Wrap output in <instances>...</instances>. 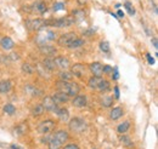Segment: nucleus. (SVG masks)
<instances>
[{
  "mask_svg": "<svg viewBox=\"0 0 158 149\" xmlns=\"http://www.w3.org/2000/svg\"><path fill=\"white\" fill-rule=\"evenodd\" d=\"M119 139H120V143H122L123 146H125V147H133V146H134L133 142H131V139H130V137H128V136H125V135H122Z\"/></svg>",
  "mask_w": 158,
  "mask_h": 149,
  "instance_id": "obj_30",
  "label": "nucleus"
},
{
  "mask_svg": "<svg viewBox=\"0 0 158 149\" xmlns=\"http://www.w3.org/2000/svg\"><path fill=\"white\" fill-rule=\"evenodd\" d=\"M72 78H73V75H72L71 72H68V70H62V72L60 73V79H61L62 81H71Z\"/></svg>",
  "mask_w": 158,
  "mask_h": 149,
  "instance_id": "obj_28",
  "label": "nucleus"
},
{
  "mask_svg": "<svg viewBox=\"0 0 158 149\" xmlns=\"http://www.w3.org/2000/svg\"><path fill=\"white\" fill-rule=\"evenodd\" d=\"M62 9H64V4H62V2H57V4L54 5V10L55 11H59V10H62Z\"/></svg>",
  "mask_w": 158,
  "mask_h": 149,
  "instance_id": "obj_39",
  "label": "nucleus"
},
{
  "mask_svg": "<svg viewBox=\"0 0 158 149\" xmlns=\"http://www.w3.org/2000/svg\"><path fill=\"white\" fill-rule=\"evenodd\" d=\"M54 62L56 64V68H60L62 70H66L69 67V59L67 57L63 56H57L54 58Z\"/></svg>",
  "mask_w": 158,
  "mask_h": 149,
  "instance_id": "obj_8",
  "label": "nucleus"
},
{
  "mask_svg": "<svg viewBox=\"0 0 158 149\" xmlns=\"http://www.w3.org/2000/svg\"><path fill=\"white\" fill-rule=\"evenodd\" d=\"M101 104L105 107V108H108L113 104V97L112 96H103L101 98Z\"/></svg>",
  "mask_w": 158,
  "mask_h": 149,
  "instance_id": "obj_24",
  "label": "nucleus"
},
{
  "mask_svg": "<svg viewBox=\"0 0 158 149\" xmlns=\"http://www.w3.org/2000/svg\"><path fill=\"white\" fill-rule=\"evenodd\" d=\"M55 126H56V124H55V121L54 120H45V121H43V123H40L39 126H38V132L41 133V135H48V133H50V132H52V131L55 130Z\"/></svg>",
  "mask_w": 158,
  "mask_h": 149,
  "instance_id": "obj_3",
  "label": "nucleus"
},
{
  "mask_svg": "<svg viewBox=\"0 0 158 149\" xmlns=\"http://www.w3.org/2000/svg\"><path fill=\"white\" fill-rule=\"evenodd\" d=\"M26 26L28 27L29 30H40L43 27L46 26V21L41 18H35V19H32V21H27Z\"/></svg>",
  "mask_w": 158,
  "mask_h": 149,
  "instance_id": "obj_7",
  "label": "nucleus"
},
{
  "mask_svg": "<svg viewBox=\"0 0 158 149\" xmlns=\"http://www.w3.org/2000/svg\"><path fill=\"white\" fill-rule=\"evenodd\" d=\"M114 92H116V98H119V91H118V87H117V86L114 87Z\"/></svg>",
  "mask_w": 158,
  "mask_h": 149,
  "instance_id": "obj_48",
  "label": "nucleus"
},
{
  "mask_svg": "<svg viewBox=\"0 0 158 149\" xmlns=\"http://www.w3.org/2000/svg\"><path fill=\"white\" fill-rule=\"evenodd\" d=\"M117 14H118V16L119 17H123V16H124V14H123V11H120V10H119L118 12H117Z\"/></svg>",
  "mask_w": 158,
  "mask_h": 149,
  "instance_id": "obj_50",
  "label": "nucleus"
},
{
  "mask_svg": "<svg viewBox=\"0 0 158 149\" xmlns=\"http://www.w3.org/2000/svg\"><path fill=\"white\" fill-rule=\"evenodd\" d=\"M100 80H101V78H99V76H91V78L89 79V81H88L89 87H90V89H98Z\"/></svg>",
  "mask_w": 158,
  "mask_h": 149,
  "instance_id": "obj_26",
  "label": "nucleus"
},
{
  "mask_svg": "<svg viewBox=\"0 0 158 149\" xmlns=\"http://www.w3.org/2000/svg\"><path fill=\"white\" fill-rule=\"evenodd\" d=\"M74 23H76V21L72 16H66V17H62V18L54 21V23H51V24L56 28H68V27L73 26Z\"/></svg>",
  "mask_w": 158,
  "mask_h": 149,
  "instance_id": "obj_5",
  "label": "nucleus"
},
{
  "mask_svg": "<svg viewBox=\"0 0 158 149\" xmlns=\"http://www.w3.org/2000/svg\"><path fill=\"white\" fill-rule=\"evenodd\" d=\"M63 149H79V147L74 143H69V144H66Z\"/></svg>",
  "mask_w": 158,
  "mask_h": 149,
  "instance_id": "obj_40",
  "label": "nucleus"
},
{
  "mask_svg": "<svg viewBox=\"0 0 158 149\" xmlns=\"http://www.w3.org/2000/svg\"><path fill=\"white\" fill-rule=\"evenodd\" d=\"M12 85L10 80H0V93H7L10 92Z\"/></svg>",
  "mask_w": 158,
  "mask_h": 149,
  "instance_id": "obj_19",
  "label": "nucleus"
},
{
  "mask_svg": "<svg viewBox=\"0 0 158 149\" xmlns=\"http://www.w3.org/2000/svg\"><path fill=\"white\" fill-rule=\"evenodd\" d=\"M152 44H153V46H155V47H156V49H157V38H153V39H152Z\"/></svg>",
  "mask_w": 158,
  "mask_h": 149,
  "instance_id": "obj_46",
  "label": "nucleus"
},
{
  "mask_svg": "<svg viewBox=\"0 0 158 149\" xmlns=\"http://www.w3.org/2000/svg\"><path fill=\"white\" fill-rule=\"evenodd\" d=\"M118 76H119L118 70H117V69H114V75H113V79H114V80H117V79H118Z\"/></svg>",
  "mask_w": 158,
  "mask_h": 149,
  "instance_id": "obj_47",
  "label": "nucleus"
},
{
  "mask_svg": "<svg viewBox=\"0 0 158 149\" xmlns=\"http://www.w3.org/2000/svg\"><path fill=\"white\" fill-rule=\"evenodd\" d=\"M72 17L74 18V21H81V19L85 17V14L81 10H74L72 12Z\"/></svg>",
  "mask_w": 158,
  "mask_h": 149,
  "instance_id": "obj_34",
  "label": "nucleus"
},
{
  "mask_svg": "<svg viewBox=\"0 0 158 149\" xmlns=\"http://www.w3.org/2000/svg\"><path fill=\"white\" fill-rule=\"evenodd\" d=\"M6 61H9V57L0 55V63H6Z\"/></svg>",
  "mask_w": 158,
  "mask_h": 149,
  "instance_id": "obj_42",
  "label": "nucleus"
},
{
  "mask_svg": "<svg viewBox=\"0 0 158 149\" xmlns=\"http://www.w3.org/2000/svg\"><path fill=\"white\" fill-rule=\"evenodd\" d=\"M94 32H95L94 29H89V30H86V32H85V35H93V34H94Z\"/></svg>",
  "mask_w": 158,
  "mask_h": 149,
  "instance_id": "obj_44",
  "label": "nucleus"
},
{
  "mask_svg": "<svg viewBox=\"0 0 158 149\" xmlns=\"http://www.w3.org/2000/svg\"><path fill=\"white\" fill-rule=\"evenodd\" d=\"M77 34L76 33H73V32H69V33H64V34H62L61 37L59 38V40H57V42H59V45L61 46H66V47H69V45L77 39Z\"/></svg>",
  "mask_w": 158,
  "mask_h": 149,
  "instance_id": "obj_4",
  "label": "nucleus"
},
{
  "mask_svg": "<svg viewBox=\"0 0 158 149\" xmlns=\"http://www.w3.org/2000/svg\"><path fill=\"white\" fill-rule=\"evenodd\" d=\"M68 127H69V130L76 132V133H80V132H84L86 130V123L80 118H73L72 120H69Z\"/></svg>",
  "mask_w": 158,
  "mask_h": 149,
  "instance_id": "obj_2",
  "label": "nucleus"
},
{
  "mask_svg": "<svg viewBox=\"0 0 158 149\" xmlns=\"http://www.w3.org/2000/svg\"><path fill=\"white\" fill-rule=\"evenodd\" d=\"M51 98L55 101V103H66V102H68V96L64 95L63 92H56Z\"/></svg>",
  "mask_w": 158,
  "mask_h": 149,
  "instance_id": "obj_20",
  "label": "nucleus"
},
{
  "mask_svg": "<svg viewBox=\"0 0 158 149\" xmlns=\"http://www.w3.org/2000/svg\"><path fill=\"white\" fill-rule=\"evenodd\" d=\"M52 137H54L55 139H57L61 144H63L64 142H67V141L69 139V135H68V132H67V131H63V130L56 131L55 135H54Z\"/></svg>",
  "mask_w": 158,
  "mask_h": 149,
  "instance_id": "obj_14",
  "label": "nucleus"
},
{
  "mask_svg": "<svg viewBox=\"0 0 158 149\" xmlns=\"http://www.w3.org/2000/svg\"><path fill=\"white\" fill-rule=\"evenodd\" d=\"M57 116H59L60 120H62V121H67L68 119H69V112H68V109H66V108H61L57 111Z\"/></svg>",
  "mask_w": 158,
  "mask_h": 149,
  "instance_id": "obj_22",
  "label": "nucleus"
},
{
  "mask_svg": "<svg viewBox=\"0 0 158 149\" xmlns=\"http://www.w3.org/2000/svg\"><path fill=\"white\" fill-rule=\"evenodd\" d=\"M49 149H61L62 147V144L60 143L57 139H55L54 137L52 138H50V141H49Z\"/></svg>",
  "mask_w": 158,
  "mask_h": 149,
  "instance_id": "obj_31",
  "label": "nucleus"
},
{
  "mask_svg": "<svg viewBox=\"0 0 158 149\" xmlns=\"http://www.w3.org/2000/svg\"><path fill=\"white\" fill-rule=\"evenodd\" d=\"M7 57H9V61H11V62L15 61V59H19V58H20V56H19L16 52H11Z\"/></svg>",
  "mask_w": 158,
  "mask_h": 149,
  "instance_id": "obj_38",
  "label": "nucleus"
},
{
  "mask_svg": "<svg viewBox=\"0 0 158 149\" xmlns=\"http://www.w3.org/2000/svg\"><path fill=\"white\" fill-rule=\"evenodd\" d=\"M123 109L120 108V107H116V108H113L111 112H110V119L111 120H118L119 118H122L123 116Z\"/></svg>",
  "mask_w": 158,
  "mask_h": 149,
  "instance_id": "obj_18",
  "label": "nucleus"
},
{
  "mask_svg": "<svg viewBox=\"0 0 158 149\" xmlns=\"http://www.w3.org/2000/svg\"><path fill=\"white\" fill-rule=\"evenodd\" d=\"M89 69L90 72L93 73V76H101L103 74V66L100 63V62H94L89 66Z\"/></svg>",
  "mask_w": 158,
  "mask_h": 149,
  "instance_id": "obj_9",
  "label": "nucleus"
},
{
  "mask_svg": "<svg viewBox=\"0 0 158 149\" xmlns=\"http://www.w3.org/2000/svg\"><path fill=\"white\" fill-rule=\"evenodd\" d=\"M24 90H26V92L28 93V95H32V96H39V95H41V91H40L39 89H37L34 86H31V85H27L24 87Z\"/></svg>",
  "mask_w": 158,
  "mask_h": 149,
  "instance_id": "obj_25",
  "label": "nucleus"
},
{
  "mask_svg": "<svg viewBox=\"0 0 158 149\" xmlns=\"http://www.w3.org/2000/svg\"><path fill=\"white\" fill-rule=\"evenodd\" d=\"M49 141H50L49 137H43L41 138V143H49Z\"/></svg>",
  "mask_w": 158,
  "mask_h": 149,
  "instance_id": "obj_45",
  "label": "nucleus"
},
{
  "mask_svg": "<svg viewBox=\"0 0 158 149\" xmlns=\"http://www.w3.org/2000/svg\"><path fill=\"white\" fill-rule=\"evenodd\" d=\"M33 9H34L37 12H39V14H45L46 10H48V6H46V4H45L44 1H38V2H35V4L33 5Z\"/></svg>",
  "mask_w": 158,
  "mask_h": 149,
  "instance_id": "obj_21",
  "label": "nucleus"
},
{
  "mask_svg": "<svg viewBox=\"0 0 158 149\" xmlns=\"http://www.w3.org/2000/svg\"><path fill=\"white\" fill-rule=\"evenodd\" d=\"M14 41H12V39L9 37H4L1 38V40H0V46L4 49V50H11L12 47H14Z\"/></svg>",
  "mask_w": 158,
  "mask_h": 149,
  "instance_id": "obj_16",
  "label": "nucleus"
},
{
  "mask_svg": "<svg viewBox=\"0 0 158 149\" xmlns=\"http://www.w3.org/2000/svg\"><path fill=\"white\" fill-rule=\"evenodd\" d=\"M41 106H43L44 109L48 111V112H57V111H59L57 103H55V101H54L50 96H45V97L43 98Z\"/></svg>",
  "mask_w": 158,
  "mask_h": 149,
  "instance_id": "obj_6",
  "label": "nucleus"
},
{
  "mask_svg": "<svg viewBox=\"0 0 158 149\" xmlns=\"http://www.w3.org/2000/svg\"><path fill=\"white\" fill-rule=\"evenodd\" d=\"M44 107L41 106V104H37L35 107H33L32 108V115L33 116H40L43 113H44Z\"/></svg>",
  "mask_w": 158,
  "mask_h": 149,
  "instance_id": "obj_29",
  "label": "nucleus"
},
{
  "mask_svg": "<svg viewBox=\"0 0 158 149\" xmlns=\"http://www.w3.org/2000/svg\"><path fill=\"white\" fill-rule=\"evenodd\" d=\"M147 59H148V63H150V64H153V63H155V59H153V57L151 56V55H150V54H148V55H147Z\"/></svg>",
  "mask_w": 158,
  "mask_h": 149,
  "instance_id": "obj_43",
  "label": "nucleus"
},
{
  "mask_svg": "<svg viewBox=\"0 0 158 149\" xmlns=\"http://www.w3.org/2000/svg\"><path fill=\"white\" fill-rule=\"evenodd\" d=\"M0 40H1V37H0Z\"/></svg>",
  "mask_w": 158,
  "mask_h": 149,
  "instance_id": "obj_52",
  "label": "nucleus"
},
{
  "mask_svg": "<svg viewBox=\"0 0 158 149\" xmlns=\"http://www.w3.org/2000/svg\"><path fill=\"white\" fill-rule=\"evenodd\" d=\"M96 90H99L100 92H107L110 90V83L107 80H105V79H101Z\"/></svg>",
  "mask_w": 158,
  "mask_h": 149,
  "instance_id": "obj_23",
  "label": "nucleus"
},
{
  "mask_svg": "<svg viewBox=\"0 0 158 149\" xmlns=\"http://www.w3.org/2000/svg\"><path fill=\"white\" fill-rule=\"evenodd\" d=\"M39 50L43 55H45V56H48V57L54 56V55L57 52L56 47H54V46H51V45H48V44L39 46Z\"/></svg>",
  "mask_w": 158,
  "mask_h": 149,
  "instance_id": "obj_12",
  "label": "nucleus"
},
{
  "mask_svg": "<svg viewBox=\"0 0 158 149\" xmlns=\"http://www.w3.org/2000/svg\"><path fill=\"white\" fill-rule=\"evenodd\" d=\"M22 72H23L24 74H33V73H34V68H33V66L29 64V63H23V64H22Z\"/></svg>",
  "mask_w": 158,
  "mask_h": 149,
  "instance_id": "obj_32",
  "label": "nucleus"
},
{
  "mask_svg": "<svg viewBox=\"0 0 158 149\" xmlns=\"http://www.w3.org/2000/svg\"><path fill=\"white\" fill-rule=\"evenodd\" d=\"M124 6H125V9L128 10V12H129L131 16L135 14V10H134V7H131V4H130V2H125Z\"/></svg>",
  "mask_w": 158,
  "mask_h": 149,
  "instance_id": "obj_37",
  "label": "nucleus"
},
{
  "mask_svg": "<svg viewBox=\"0 0 158 149\" xmlns=\"http://www.w3.org/2000/svg\"><path fill=\"white\" fill-rule=\"evenodd\" d=\"M77 2H78L79 5H84L86 2V0H77Z\"/></svg>",
  "mask_w": 158,
  "mask_h": 149,
  "instance_id": "obj_49",
  "label": "nucleus"
},
{
  "mask_svg": "<svg viewBox=\"0 0 158 149\" xmlns=\"http://www.w3.org/2000/svg\"><path fill=\"white\" fill-rule=\"evenodd\" d=\"M81 45H84V40L80 39V38H77V39L69 45V49H77V47L81 46Z\"/></svg>",
  "mask_w": 158,
  "mask_h": 149,
  "instance_id": "obj_36",
  "label": "nucleus"
},
{
  "mask_svg": "<svg viewBox=\"0 0 158 149\" xmlns=\"http://www.w3.org/2000/svg\"><path fill=\"white\" fill-rule=\"evenodd\" d=\"M41 64H43V67L45 68V70H48V72H52V70H55V68H56V64H55V62H54V58H51V57H46V58L41 62Z\"/></svg>",
  "mask_w": 158,
  "mask_h": 149,
  "instance_id": "obj_15",
  "label": "nucleus"
},
{
  "mask_svg": "<svg viewBox=\"0 0 158 149\" xmlns=\"http://www.w3.org/2000/svg\"><path fill=\"white\" fill-rule=\"evenodd\" d=\"M56 87L59 90V92H63L64 95H67L68 97H76L80 91V87L77 83H71V81H62L60 80L56 84Z\"/></svg>",
  "mask_w": 158,
  "mask_h": 149,
  "instance_id": "obj_1",
  "label": "nucleus"
},
{
  "mask_svg": "<svg viewBox=\"0 0 158 149\" xmlns=\"http://www.w3.org/2000/svg\"><path fill=\"white\" fill-rule=\"evenodd\" d=\"M100 50H101L102 52L108 54V52H110V50H111L110 44H108L107 41H101V42H100Z\"/></svg>",
  "mask_w": 158,
  "mask_h": 149,
  "instance_id": "obj_35",
  "label": "nucleus"
},
{
  "mask_svg": "<svg viewBox=\"0 0 158 149\" xmlns=\"http://www.w3.org/2000/svg\"><path fill=\"white\" fill-rule=\"evenodd\" d=\"M55 38H56L55 33L49 30V32H45V35H41V34H40L39 37H38V39H37V41H38L39 46H41V45H45V42H46V41L55 40Z\"/></svg>",
  "mask_w": 158,
  "mask_h": 149,
  "instance_id": "obj_11",
  "label": "nucleus"
},
{
  "mask_svg": "<svg viewBox=\"0 0 158 149\" xmlns=\"http://www.w3.org/2000/svg\"><path fill=\"white\" fill-rule=\"evenodd\" d=\"M129 129H130V123H129V121H124V123H122L120 125H118L117 131H118V133H120V135H124Z\"/></svg>",
  "mask_w": 158,
  "mask_h": 149,
  "instance_id": "obj_27",
  "label": "nucleus"
},
{
  "mask_svg": "<svg viewBox=\"0 0 158 149\" xmlns=\"http://www.w3.org/2000/svg\"><path fill=\"white\" fill-rule=\"evenodd\" d=\"M112 70H113V69H112V67H110V66H103V73L110 74Z\"/></svg>",
  "mask_w": 158,
  "mask_h": 149,
  "instance_id": "obj_41",
  "label": "nucleus"
},
{
  "mask_svg": "<svg viewBox=\"0 0 158 149\" xmlns=\"http://www.w3.org/2000/svg\"><path fill=\"white\" fill-rule=\"evenodd\" d=\"M4 113H6V114H9V115H14V114L16 113V107H15L14 104L7 103V104L4 106Z\"/></svg>",
  "mask_w": 158,
  "mask_h": 149,
  "instance_id": "obj_33",
  "label": "nucleus"
},
{
  "mask_svg": "<svg viewBox=\"0 0 158 149\" xmlns=\"http://www.w3.org/2000/svg\"><path fill=\"white\" fill-rule=\"evenodd\" d=\"M11 149H21V148L19 147V146H15V144H12V146H11Z\"/></svg>",
  "mask_w": 158,
  "mask_h": 149,
  "instance_id": "obj_51",
  "label": "nucleus"
},
{
  "mask_svg": "<svg viewBox=\"0 0 158 149\" xmlns=\"http://www.w3.org/2000/svg\"><path fill=\"white\" fill-rule=\"evenodd\" d=\"M86 103H88L86 96H84V95H77V96L73 98V101H72V104H73L74 107H77V108H83V107H85Z\"/></svg>",
  "mask_w": 158,
  "mask_h": 149,
  "instance_id": "obj_13",
  "label": "nucleus"
},
{
  "mask_svg": "<svg viewBox=\"0 0 158 149\" xmlns=\"http://www.w3.org/2000/svg\"><path fill=\"white\" fill-rule=\"evenodd\" d=\"M71 73L73 76H77V78H81L85 74V66L81 64V63H76L72 69H71Z\"/></svg>",
  "mask_w": 158,
  "mask_h": 149,
  "instance_id": "obj_10",
  "label": "nucleus"
},
{
  "mask_svg": "<svg viewBox=\"0 0 158 149\" xmlns=\"http://www.w3.org/2000/svg\"><path fill=\"white\" fill-rule=\"evenodd\" d=\"M28 129L29 127H28L27 123H21V124L15 126V133L19 135V136H23V135H26L28 132Z\"/></svg>",
  "mask_w": 158,
  "mask_h": 149,
  "instance_id": "obj_17",
  "label": "nucleus"
}]
</instances>
